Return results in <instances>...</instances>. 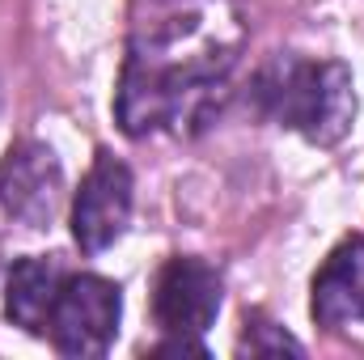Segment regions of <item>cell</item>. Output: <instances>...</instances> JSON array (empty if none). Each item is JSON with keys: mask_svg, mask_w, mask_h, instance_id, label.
Instances as JSON below:
<instances>
[{"mask_svg": "<svg viewBox=\"0 0 364 360\" xmlns=\"http://www.w3.org/2000/svg\"><path fill=\"white\" fill-rule=\"evenodd\" d=\"M242 55V21L229 0H161L132 34L114 115L127 136L199 132L225 102Z\"/></svg>", "mask_w": 364, "mask_h": 360, "instance_id": "1", "label": "cell"}, {"mask_svg": "<svg viewBox=\"0 0 364 360\" xmlns=\"http://www.w3.org/2000/svg\"><path fill=\"white\" fill-rule=\"evenodd\" d=\"M255 102L279 127L322 149L339 144L356 123V85L339 60L275 55L255 77Z\"/></svg>", "mask_w": 364, "mask_h": 360, "instance_id": "2", "label": "cell"}, {"mask_svg": "<svg viewBox=\"0 0 364 360\" xmlns=\"http://www.w3.org/2000/svg\"><path fill=\"white\" fill-rule=\"evenodd\" d=\"M64 280L68 275L60 268V259H51V255L17 259L9 280H4V314L30 335H47L51 309H55V297H60Z\"/></svg>", "mask_w": 364, "mask_h": 360, "instance_id": "8", "label": "cell"}, {"mask_svg": "<svg viewBox=\"0 0 364 360\" xmlns=\"http://www.w3.org/2000/svg\"><path fill=\"white\" fill-rule=\"evenodd\" d=\"M284 352L305 356V344L292 339L284 327H275L267 318H250V322H246V331H242V339H237V356H284Z\"/></svg>", "mask_w": 364, "mask_h": 360, "instance_id": "9", "label": "cell"}, {"mask_svg": "<svg viewBox=\"0 0 364 360\" xmlns=\"http://www.w3.org/2000/svg\"><path fill=\"white\" fill-rule=\"evenodd\" d=\"M132 170L110 157L97 153V162L90 166V174L81 179V191L73 199V238L85 255H102L110 250L132 221Z\"/></svg>", "mask_w": 364, "mask_h": 360, "instance_id": "5", "label": "cell"}, {"mask_svg": "<svg viewBox=\"0 0 364 360\" xmlns=\"http://www.w3.org/2000/svg\"><path fill=\"white\" fill-rule=\"evenodd\" d=\"M119 318H123V292L114 280L106 275H68L60 297H55V309H51V344L55 352L64 356H106L114 335H119Z\"/></svg>", "mask_w": 364, "mask_h": 360, "instance_id": "3", "label": "cell"}, {"mask_svg": "<svg viewBox=\"0 0 364 360\" xmlns=\"http://www.w3.org/2000/svg\"><path fill=\"white\" fill-rule=\"evenodd\" d=\"M220 275L216 268H208L203 259H170L161 275H157V288H153V314H157V327L166 335H191L199 339L216 314H220Z\"/></svg>", "mask_w": 364, "mask_h": 360, "instance_id": "6", "label": "cell"}, {"mask_svg": "<svg viewBox=\"0 0 364 360\" xmlns=\"http://www.w3.org/2000/svg\"><path fill=\"white\" fill-rule=\"evenodd\" d=\"M60 203H64V166L55 149L43 140H17L0 157V208L26 229H47Z\"/></svg>", "mask_w": 364, "mask_h": 360, "instance_id": "4", "label": "cell"}, {"mask_svg": "<svg viewBox=\"0 0 364 360\" xmlns=\"http://www.w3.org/2000/svg\"><path fill=\"white\" fill-rule=\"evenodd\" d=\"M309 314L318 327L364 322V238H343L314 275Z\"/></svg>", "mask_w": 364, "mask_h": 360, "instance_id": "7", "label": "cell"}]
</instances>
